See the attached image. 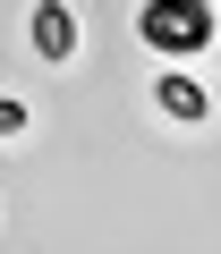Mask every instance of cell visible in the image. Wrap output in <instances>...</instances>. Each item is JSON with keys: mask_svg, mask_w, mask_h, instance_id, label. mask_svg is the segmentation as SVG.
Returning a JSON list of instances; mask_svg holds the SVG:
<instances>
[{"mask_svg": "<svg viewBox=\"0 0 221 254\" xmlns=\"http://www.w3.org/2000/svg\"><path fill=\"white\" fill-rule=\"evenodd\" d=\"M136 43L153 60H196L213 43V0H136Z\"/></svg>", "mask_w": 221, "mask_h": 254, "instance_id": "1", "label": "cell"}, {"mask_svg": "<svg viewBox=\"0 0 221 254\" xmlns=\"http://www.w3.org/2000/svg\"><path fill=\"white\" fill-rule=\"evenodd\" d=\"M26 43H34V60H43V68H68V60H77V9H68V0H34Z\"/></svg>", "mask_w": 221, "mask_h": 254, "instance_id": "2", "label": "cell"}, {"mask_svg": "<svg viewBox=\"0 0 221 254\" xmlns=\"http://www.w3.org/2000/svg\"><path fill=\"white\" fill-rule=\"evenodd\" d=\"M153 102H162V110H170L179 127H196V119H213V93H204V85H196V76H187L179 60H170V68L153 76Z\"/></svg>", "mask_w": 221, "mask_h": 254, "instance_id": "3", "label": "cell"}, {"mask_svg": "<svg viewBox=\"0 0 221 254\" xmlns=\"http://www.w3.org/2000/svg\"><path fill=\"white\" fill-rule=\"evenodd\" d=\"M26 119H34V110H26L17 93H0V136H26Z\"/></svg>", "mask_w": 221, "mask_h": 254, "instance_id": "4", "label": "cell"}]
</instances>
